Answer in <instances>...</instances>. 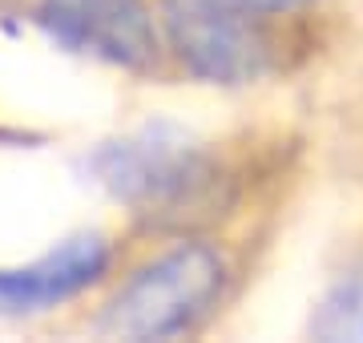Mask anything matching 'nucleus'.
Masks as SVG:
<instances>
[{
	"instance_id": "f257e3e1",
	"label": "nucleus",
	"mask_w": 363,
	"mask_h": 343,
	"mask_svg": "<svg viewBox=\"0 0 363 343\" xmlns=\"http://www.w3.org/2000/svg\"><path fill=\"white\" fill-rule=\"evenodd\" d=\"M222 287V263L206 247H186L138 271L130 287L121 291L105 315L113 335H174L190 327Z\"/></svg>"
},
{
	"instance_id": "f03ea898",
	"label": "nucleus",
	"mask_w": 363,
	"mask_h": 343,
	"mask_svg": "<svg viewBox=\"0 0 363 343\" xmlns=\"http://www.w3.org/2000/svg\"><path fill=\"white\" fill-rule=\"evenodd\" d=\"M97 170L105 186H113L117 198L154 210H169L182 202L190 206L210 186V158L194 142L166 130H150L101 150Z\"/></svg>"
},
{
	"instance_id": "7ed1b4c3",
	"label": "nucleus",
	"mask_w": 363,
	"mask_h": 343,
	"mask_svg": "<svg viewBox=\"0 0 363 343\" xmlns=\"http://www.w3.org/2000/svg\"><path fill=\"white\" fill-rule=\"evenodd\" d=\"M242 4V0H238ZM234 0H169L166 21L182 61L210 81H250L267 61L262 28Z\"/></svg>"
},
{
	"instance_id": "20e7f679",
	"label": "nucleus",
	"mask_w": 363,
	"mask_h": 343,
	"mask_svg": "<svg viewBox=\"0 0 363 343\" xmlns=\"http://www.w3.org/2000/svg\"><path fill=\"white\" fill-rule=\"evenodd\" d=\"M45 25L69 45L121 65H142L154 53L142 0H45Z\"/></svg>"
},
{
	"instance_id": "39448f33",
	"label": "nucleus",
	"mask_w": 363,
	"mask_h": 343,
	"mask_svg": "<svg viewBox=\"0 0 363 343\" xmlns=\"http://www.w3.org/2000/svg\"><path fill=\"white\" fill-rule=\"evenodd\" d=\"M105 271L101 238H73L21 271H0V311H40L77 295Z\"/></svg>"
},
{
	"instance_id": "423d86ee",
	"label": "nucleus",
	"mask_w": 363,
	"mask_h": 343,
	"mask_svg": "<svg viewBox=\"0 0 363 343\" xmlns=\"http://www.w3.org/2000/svg\"><path fill=\"white\" fill-rule=\"evenodd\" d=\"M319 331H323V335H355V339H363V275L343 283V287L327 299Z\"/></svg>"
},
{
	"instance_id": "0eeeda50",
	"label": "nucleus",
	"mask_w": 363,
	"mask_h": 343,
	"mask_svg": "<svg viewBox=\"0 0 363 343\" xmlns=\"http://www.w3.org/2000/svg\"><path fill=\"white\" fill-rule=\"evenodd\" d=\"M242 4H255V9H279V4H295V0H242Z\"/></svg>"
}]
</instances>
